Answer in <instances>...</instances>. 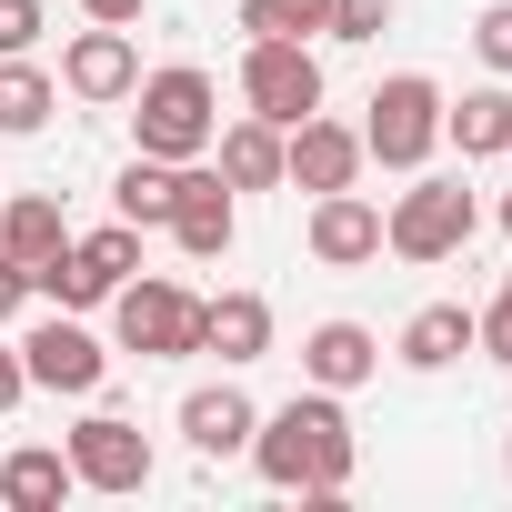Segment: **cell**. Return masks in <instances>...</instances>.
<instances>
[{
	"instance_id": "1",
	"label": "cell",
	"mask_w": 512,
	"mask_h": 512,
	"mask_svg": "<svg viewBox=\"0 0 512 512\" xmlns=\"http://www.w3.org/2000/svg\"><path fill=\"white\" fill-rule=\"evenodd\" d=\"M251 462H262V482H272V492L342 502V492H352V462H362L342 392H322V382H312V392H292L282 412H262V422H251Z\"/></svg>"
},
{
	"instance_id": "2",
	"label": "cell",
	"mask_w": 512,
	"mask_h": 512,
	"mask_svg": "<svg viewBox=\"0 0 512 512\" xmlns=\"http://www.w3.org/2000/svg\"><path fill=\"white\" fill-rule=\"evenodd\" d=\"M131 131H141V151L151 161H201L211 151V131H221V91H211V71L201 61H161V71H141L131 81Z\"/></svg>"
},
{
	"instance_id": "3",
	"label": "cell",
	"mask_w": 512,
	"mask_h": 512,
	"mask_svg": "<svg viewBox=\"0 0 512 512\" xmlns=\"http://www.w3.org/2000/svg\"><path fill=\"white\" fill-rule=\"evenodd\" d=\"M432 151H442V91H432L422 71H392V81L372 91L362 161H382V171H422Z\"/></svg>"
},
{
	"instance_id": "4",
	"label": "cell",
	"mask_w": 512,
	"mask_h": 512,
	"mask_svg": "<svg viewBox=\"0 0 512 512\" xmlns=\"http://www.w3.org/2000/svg\"><path fill=\"white\" fill-rule=\"evenodd\" d=\"M111 332H121V352H141V362H181V352H201V292L131 272V282L111 292Z\"/></svg>"
},
{
	"instance_id": "5",
	"label": "cell",
	"mask_w": 512,
	"mask_h": 512,
	"mask_svg": "<svg viewBox=\"0 0 512 512\" xmlns=\"http://www.w3.org/2000/svg\"><path fill=\"white\" fill-rule=\"evenodd\" d=\"M472 191L462 181H412L392 211H382V251H402V262H452V251L472 241Z\"/></svg>"
},
{
	"instance_id": "6",
	"label": "cell",
	"mask_w": 512,
	"mask_h": 512,
	"mask_svg": "<svg viewBox=\"0 0 512 512\" xmlns=\"http://www.w3.org/2000/svg\"><path fill=\"white\" fill-rule=\"evenodd\" d=\"M241 101H251V121H272V131L312 121V111H322V61H312V41H251V51H241Z\"/></svg>"
},
{
	"instance_id": "7",
	"label": "cell",
	"mask_w": 512,
	"mask_h": 512,
	"mask_svg": "<svg viewBox=\"0 0 512 512\" xmlns=\"http://www.w3.org/2000/svg\"><path fill=\"white\" fill-rule=\"evenodd\" d=\"M61 452H71L81 492H151V432L131 412H81Z\"/></svg>"
},
{
	"instance_id": "8",
	"label": "cell",
	"mask_w": 512,
	"mask_h": 512,
	"mask_svg": "<svg viewBox=\"0 0 512 512\" xmlns=\"http://www.w3.org/2000/svg\"><path fill=\"white\" fill-rule=\"evenodd\" d=\"M21 372H31V392H71V402H91L101 392V372H111V352L51 302V322H31L21 332Z\"/></svg>"
},
{
	"instance_id": "9",
	"label": "cell",
	"mask_w": 512,
	"mask_h": 512,
	"mask_svg": "<svg viewBox=\"0 0 512 512\" xmlns=\"http://www.w3.org/2000/svg\"><path fill=\"white\" fill-rule=\"evenodd\" d=\"M131 81H141V41H131L121 21H91V31L61 51V91H71V101H91V111L131 101Z\"/></svg>"
},
{
	"instance_id": "10",
	"label": "cell",
	"mask_w": 512,
	"mask_h": 512,
	"mask_svg": "<svg viewBox=\"0 0 512 512\" xmlns=\"http://www.w3.org/2000/svg\"><path fill=\"white\" fill-rule=\"evenodd\" d=\"M191 262H221L231 251V231H241V211H231V181L221 171H201V161H181V181H171V221H161Z\"/></svg>"
},
{
	"instance_id": "11",
	"label": "cell",
	"mask_w": 512,
	"mask_h": 512,
	"mask_svg": "<svg viewBox=\"0 0 512 512\" xmlns=\"http://www.w3.org/2000/svg\"><path fill=\"white\" fill-rule=\"evenodd\" d=\"M282 181H292V191H352V181H362V131H352V121H322V111L292 121V131H282Z\"/></svg>"
},
{
	"instance_id": "12",
	"label": "cell",
	"mask_w": 512,
	"mask_h": 512,
	"mask_svg": "<svg viewBox=\"0 0 512 512\" xmlns=\"http://www.w3.org/2000/svg\"><path fill=\"white\" fill-rule=\"evenodd\" d=\"M312 262H332V272L382 262V201H362V191H312Z\"/></svg>"
},
{
	"instance_id": "13",
	"label": "cell",
	"mask_w": 512,
	"mask_h": 512,
	"mask_svg": "<svg viewBox=\"0 0 512 512\" xmlns=\"http://www.w3.org/2000/svg\"><path fill=\"white\" fill-rule=\"evenodd\" d=\"M251 392L241 382H201V392H181V442L201 452V462H231V452H251Z\"/></svg>"
},
{
	"instance_id": "14",
	"label": "cell",
	"mask_w": 512,
	"mask_h": 512,
	"mask_svg": "<svg viewBox=\"0 0 512 512\" xmlns=\"http://www.w3.org/2000/svg\"><path fill=\"white\" fill-rule=\"evenodd\" d=\"M382 372V342L362 332V322H312L302 332V382H322V392H362Z\"/></svg>"
},
{
	"instance_id": "15",
	"label": "cell",
	"mask_w": 512,
	"mask_h": 512,
	"mask_svg": "<svg viewBox=\"0 0 512 512\" xmlns=\"http://www.w3.org/2000/svg\"><path fill=\"white\" fill-rule=\"evenodd\" d=\"M201 352H221L231 372L262 362V352H272V302H262V292H211V302H201Z\"/></svg>"
},
{
	"instance_id": "16",
	"label": "cell",
	"mask_w": 512,
	"mask_h": 512,
	"mask_svg": "<svg viewBox=\"0 0 512 512\" xmlns=\"http://www.w3.org/2000/svg\"><path fill=\"white\" fill-rule=\"evenodd\" d=\"M442 141H462V161H502V151H512V91L482 81V91L442 101Z\"/></svg>"
},
{
	"instance_id": "17",
	"label": "cell",
	"mask_w": 512,
	"mask_h": 512,
	"mask_svg": "<svg viewBox=\"0 0 512 512\" xmlns=\"http://www.w3.org/2000/svg\"><path fill=\"white\" fill-rule=\"evenodd\" d=\"M0 251L31 272V262H51V251H71V221H61V201L51 191H11L0 201Z\"/></svg>"
},
{
	"instance_id": "18",
	"label": "cell",
	"mask_w": 512,
	"mask_h": 512,
	"mask_svg": "<svg viewBox=\"0 0 512 512\" xmlns=\"http://www.w3.org/2000/svg\"><path fill=\"white\" fill-rule=\"evenodd\" d=\"M211 151H221V181L231 191H282V131L272 121H231V131H211Z\"/></svg>"
},
{
	"instance_id": "19",
	"label": "cell",
	"mask_w": 512,
	"mask_h": 512,
	"mask_svg": "<svg viewBox=\"0 0 512 512\" xmlns=\"http://www.w3.org/2000/svg\"><path fill=\"white\" fill-rule=\"evenodd\" d=\"M61 492H81V472H71V452H51V442H21L11 462H0V502H11V512H51Z\"/></svg>"
},
{
	"instance_id": "20",
	"label": "cell",
	"mask_w": 512,
	"mask_h": 512,
	"mask_svg": "<svg viewBox=\"0 0 512 512\" xmlns=\"http://www.w3.org/2000/svg\"><path fill=\"white\" fill-rule=\"evenodd\" d=\"M462 352H472V312H462V302H422V312L402 322V362H412V372H452Z\"/></svg>"
},
{
	"instance_id": "21",
	"label": "cell",
	"mask_w": 512,
	"mask_h": 512,
	"mask_svg": "<svg viewBox=\"0 0 512 512\" xmlns=\"http://www.w3.org/2000/svg\"><path fill=\"white\" fill-rule=\"evenodd\" d=\"M51 111H61V81H51L31 51H11V61H0V131H11V141H31Z\"/></svg>"
},
{
	"instance_id": "22",
	"label": "cell",
	"mask_w": 512,
	"mask_h": 512,
	"mask_svg": "<svg viewBox=\"0 0 512 512\" xmlns=\"http://www.w3.org/2000/svg\"><path fill=\"white\" fill-rule=\"evenodd\" d=\"M171 181H181V161L131 151V161H121V181H111V211H121V221H141V231H161V221H171Z\"/></svg>"
},
{
	"instance_id": "23",
	"label": "cell",
	"mask_w": 512,
	"mask_h": 512,
	"mask_svg": "<svg viewBox=\"0 0 512 512\" xmlns=\"http://www.w3.org/2000/svg\"><path fill=\"white\" fill-rule=\"evenodd\" d=\"M241 31L251 41H312V31H332V0H241Z\"/></svg>"
},
{
	"instance_id": "24",
	"label": "cell",
	"mask_w": 512,
	"mask_h": 512,
	"mask_svg": "<svg viewBox=\"0 0 512 512\" xmlns=\"http://www.w3.org/2000/svg\"><path fill=\"white\" fill-rule=\"evenodd\" d=\"M472 352H492V362L512 372V272H502V292H492V312H472Z\"/></svg>"
},
{
	"instance_id": "25",
	"label": "cell",
	"mask_w": 512,
	"mask_h": 512,
	"mask_svg": "<svg viewBox=\"0 0 512 512\" xmlns=\"http://www.w3.org/2000/svg\"><path fill=\"white\" fill-rule=\"evenodd\" d=\"M392 31V0H332V31L322 41H382Z\"/></svg>"
},
{
	"instance_id": "26",
	"label": "cell",
	"mask_w": 512,
	"mask_h": 512,
	"mask_svg": "<svg viewBox=\"0 0 512 512\" xmlns=\"http://www.w3.org/2000/svg\"><path fill=\"white\" fill-rule=\"evenodd\" d=\"M472 51H482V71H502V81H512V0H492V11L472 21Z\"/></svg>"
},
{
	"instance_id": "27",
	"label": "cell",
	"mask_w": 512,
	"mask_h": 512,
	"mask_svg": "<svg viewBox=\"0 0 512 512\" xmlns=\"http://www.w3.org/2000/svg\"><path fill=\"white\" fill-rule=\"evenodd\" d=\"M41 31H51L41 0H0V61H11V51H41Z\"/></svg>"
},
{
	"instance_id": "28",
	"label": "cell",
	"mask_w": 512,
	"mask_h": 512,
	"mask_svg": "<svg viewBox=\"0 0 512 512\" xmlns=\"http://www.w3.org/2000/svg\"><path fill=\"white\" fill-rule=\"evenodd\" d=\"M21 312H31V272L0 251V322H21Z\"/></svg>"
},
{
	"instance_id": "29",
	"label": "cell",
	"mask_w": 512,
	"mask_h": 512,
	"mask_svg": "<svg viewBox=\"0 0 512 512\" xmlns=\"http://www.w3.org/2000/svg\"><path fill=\"white\" fill-rule=\"evenodd\" d=\"M21 392H31V372H21V342H0V412H21Z\"/></svg>"
},
{
	"instance_id": "30",
	"label": "cell",
	"mask_w": 512,
	"mask_h": 512,
	"mask_svg": "<svg viewBox=\"0 0 512 512\" xmlns=\"http://www.w3.org/2000/svg\"><path fill=\"white\" fill-rule=\"evenodd\" d=\"M81 11H91V21H121V31H131V21L151 11V0H81Z\"/></svg>"
},
{
	"instance_id": "31",
	"label": "cell",
	"mask_w": 512,
	"mask_h": 512,
	"mask_svg": "<svg viewBox=\"0 0 512 512\" xmlns=\"http://www.w3.org/2000/svg\"><path fill=\"white\" fill-rule=\"evenodd\" d=\"M502 241H512V191H502Z\"/></svg>"
},
{
	"instance_id": "32",
	"label": "cell",
	"mask_w": 512,
	"mask_h": 512,
	"mask_svg": "<svg viewBox=\"0 0 512 512\" xmlns=\"http://www.w3.org/2000/svg\"><path fill=\"white\" fill-rule=\"evenodd\" d=\"M502 472H512V442H502Z\"/></svg>"
}]
</instances>
